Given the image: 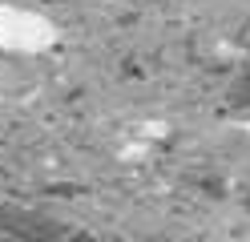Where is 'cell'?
Returning <instances> with one entry per match:
<instances>
[{
  "label": "cell",
  "instance_id": "obj_1",
  "mask_svg": "<svg viewBox=\"0 0 250 242\" xmlns=\"http://www.w3.org/2000/svg\"><path fill=\"white\" fill-rule=\"evenodd\" d=\"M57 44V24L37 8L24 4H0V53L37 57Z\"/></svg>",
  "mask_w": 250,
  "mask_h": 242
},
{
  "label": "cell",
  "instance_id": "obj_2",
  "mask_svg": "<svg viewBox=\"0 0 250 242\" xmlns=\"http://www.w3.org/2000/svg\"><path fill=\"white\" fill-rule=\"evenodd\" d=\"M0 218H8V222H0V226H8V230L24 234V242H49V238L61 234V226H57L53 218L33 214V210H4Z\"/></svg>",
  "mask_w": 250,
  "mask_h": 242
},
{
  "label": "cell",
  "instance_id": "obj_3",
  "mask_svg": "<svg viewBox=\"0 0 250 242\" xmlns=\"http://www.w3.org/2000/svg\"><path fill=\"white\" fill-rule=\"evenodd\" d=\"M238 101L250 105V65H246V73H242V81H238Z\"/></svg>",
  "mask_w": 250,
  "mask_h": 242
}]
</instances>
